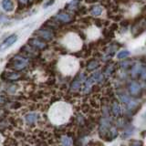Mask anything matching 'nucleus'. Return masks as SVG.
I'll return each mask as SVG.
<instances>
[{"label":"nucleus","instance_id":"9b49d317","mask_svg":"<svg viewBox=\"0 0 146 146\" xmlns=\"http://www.w3.org/2000/svg\"><path fill=\"white\" fill-rule=\"evenodd\" d=\"M2 7L4 8V10H6L7 12L12 11L14 9V4L12 2V0H3Z\"/></svg>","mask_w":146,"mask_h":146},{"label":"nucleus","instance_id":"f03ea898","mask_svg":"<svg viewBox=\"0 0 146 146\" xmlns=\"http://www.w3.org/2000/svg\"><path fill=\"white\" fill-rule=\"evenodd\" d=\"M128 91H129V93L132 97H139L141 94V87L139 82L131 81L128 84Z\"/></svg>","mask_w":146,"mask_h":146},{"label":"nucleus","instance_id":"f3484780","mask_svg":"<svg viewBox=\"0 0 146 146\" xmlns=\"http://www.w3.org/2000/svg\"><path fill=\"white\" fill-rule=\"evenodd\" d=\"M132 65H133V63H132V61L131 60V59H125L124 61L121 62V67L122 70H130Z\"/></svg>","mask_w":146,"mask_h":146},{"label":"nucleus","instance_id":"2eb2a0df","mask_svg":"<svg viewBox=\"0 0 146 146\" xmlns=\"http://www.w3.org/2000/svg\"><path fill=\"white\" fill-rule=\"evenodd\" d=\"M115 64H113V63H110L108 64V65L106 66V68H105V70H104V73H105V75L106 76H110V75H111L112 73L115 71Z\"/></svg>","mask_w":146,"mask_h":146},{"label":"nucleus","instance_id":"f257e3e1","mask_svg":"<svg viewBox=\"0 0 146 146\" xmlns=\"http://www.w3.org/2000/svg\"><path fill=\"white\" fill-rule=\"evenodd\" d=\"M27 65V60L26 58L22 57H14L10 63L8 64V67H10L13 70H21L23 68H25Z\"/></svg>","mask_w":146,"mask_h":146},{"label":"nucleus","instance_id":"5701e85b","mask_svg":"<svg viewBox=\"0 0 146 146\" xmlns=\"http://www.w3.org/2000/svg\"><path fill=\"white\" fill-rule=\"evenodd\" d=\"M130 146H143V143L141 141H131Z\"/></svg>","mask_w":146,"mask_h":146},{"label":"nucleus","instance_id":"4468645a","mask_svg":"<svg viewBox=\"0 0 146 146\" xmlns=\"http://www.w3.org/2000/svg\"><path fill=\"white\" fill-rule=\"evenodd\" d=\"M138 79L146 80V65L145 64H141L139 74H138Z\"/></svg>","mask_w":146,"mask_h":146},{"label":"nucleus","instance_id":"1a4fd4ad","mask_svg":"<svg viewBox=\"0 0 146 146\" xmlns=\"http://www.w3.org/2000/svg\"><path fill=\"white\" fill-rule=\"evenodd\" d=\"M103 75L102 72L97 71V72H94L92 75H91L89 79L92 81V83H100V82L103 81Z\"/></svg>","mask_w":146,"mask_h":146},{"label":"nucleus","instance_id":"f8f14e48","mask_svg":"<svg viewBox=\"0 0 146 146\" xmlns=\"http://www.w3.org/2000/svg\"><path fill=\"white\" fill-rule=\"evenodd\" d=\"M38 116L36 113H29L26 115V121L27 123H29V124H34L36 123V121H38Z\"/></svg>","mask_w":146,"mask_h":146},{"label":"nucleus","instance_id":"4be33fe9","mask_svg":"<svg viewBox=\"0 0 146 146\" xmlns=\"http://www.w3.org/2000/svg\"><path fill=\"white\" fill-rule=\"evenodd\" d=\"M133 130H134L133 127H129L128 129H126L122 133V138H128V137H130L133 133Z\"/></svg>","mask_w":146,"mask_h":146},{"label":"nucleus","instance_id":"39448f33","mask_svg":"<svg viewBox=\"0 0 146 146\" xmlns=\"http://www.w3.org/2000/svg\"><path fill=\"white\" fill-rule=\"evenodd\" d=\"M36 35L46 41H50L53 38V33L48 29H39L36 31Z\"/></svg>","mask_w":146,"mask_h":146},{"label":"nucleus","instance_id":"aec40b11","mask_svg":"<svg viewBox=\"0 0 146 146\" xmlns=\"http://www.w3.org/2000/svg\"><path fill=\"white\" fill-rule=\"evenodd\" d=\"M119 98H120V100H121V102H123L126 105L131 100V99L125 93H120V94H119Z\"/></svg>","mask_w":146,"mask_h":146},{"label":"nucleus","instance_id":"393cba45","mask_svg":"<svg viewBox=\"0 0 146 146\" xmlns=\"http://www.w3.org/2000/svg\"><path fill=\"white\" fill-rule=\"evenodd\" d=\"M5 102H6V98H5L3 95L0 94V103H3Z\"/></svg>","mask_w":146,"mask_h":146},{"label":"nucleus","instance_id":"bb28decb","mask_svg":"<svg viewBox=\"0 0 146 146\" xmlns=\"http://www.w3.org/2000/svg\"><path fill=\"white\" fill-rule=\"evenodd\" d=\"M17 1L19 2V3H21V4H23V5H26L29 0H17Z\"/></svg>","mask_w":146,"mask_h":146},{"label":"nucleus","instance_id":"423d86ee","mask_svg":"<svg viewBox=\"0 0 146 146\" xmlns=\"http://www.w3.org/2000/svg\"><path fill=\"white\" fill-rule=\"evenodd\" d=\"M56 19L61 23H70L72 20V17L70 15V14L67 13H58V15H56Z\"/></svg>","mask_w":146,"mask_h":146},{"label":"nucleus","instance_id":"a211bd4d","mask_svg":"<svg viewBox=\"0 0 146 146\" xmlns=\"http://www.w3.org/2000/svg\"><path fill=\"white\" fill-rule=\"evenodd\" d=\"M61 143H62V146H72L73 141L71 139V137L63 136L61 138Z\"/></svg>","mask_w":146,"mask_h":146},{"label":"nucleus","instance_id":"412c9836","mask_svg":"<svg viewBox=\"0 0 146 146\" xmlns=\"http://www.w3.org/2000/svg\"><path fill=\"white\" fill-rule=\"evenodd\" d=\"M118 49V47L116 45H111L110 47L107 48V55L109 57H112V55H114V53H115V51Z\"/></svg>","mask_w":146,"mask_h":146},{"label":"nucleus","instance_id":"6ab92c4d","mask_svg":"<svg viewBox=\"0 0 146 146\" xmlns=\"http://www.w3.org/2000/svg\"><path fill=\"white\" fill-rule=\"evenodd\" d=\"M130 51L129 50H127V49H123L121 50V51H120L118 54H117V58L119 59H123V58H126L130 56Z\"/></svg>","mask_w":146,"mask_h":146},{"label":"nucleus","instance_id":"a878e982","mask_svg":"<svg viewBox=\"0 0 146 146\" xmlns=\"http://www.w3.org/2000/svg\"><path fill=\"white\" fill-rule=\"evenodd\" d=\"M54 3V0H50V1H48L47 4L45 5V7H49V6H51V4Z\"/></svg>","mask_w":146,"mask_h":146},{"label":"nucleus","instance_id":"b1692460","mask_svg":"<svg viewBox=\"0 0 146 146\" xmlns=\"http://www.w3.org/2000/svg\"><path fill=\"white\" fill-rule=\"evenodd\" d=\"M121 27H127L128 26L130 25V21L129 20H127V19H125L124 21H121Z\"/></svg>","mask_w":146,"mask_h":146},{"label":"nucleus","instance_id":"dca6fc26","mask_svg":"<svg viewBox=\"0 0 146 146\" xmlns=\"http://www.w3.org/2000/svg\"><path fill=\"white\" fill-rule=\"evenodd\" d=\"M100 66V64L97 60H95V59H92V60H90L88 64H87V70L91 71V70H95L96 68H98Z\"/></svg>","mask_w":146,"mask_h":146},{"label":"nucleus","instance_id":"6e6552de","mask_svg":"<svg viewBox=\"0 0 146 146\" xmlns=\"http://www.w3.org/2000/svg\"><path fill=\"white\" fill-rule=\"evenodd\" d=\"M111 112L115 117H120L121 115V107L116 100H114L111 104Z\"/></svg>","mask_w":146,"mask_h":146},{"label":"nucleus","instance_id":"20e7f679","mask_svg":"<svg viewBox=\"0 0 146 146\" xmlns=\"http://www.w3.org/2000/svg\"><path fill=\"white\" fill-rule=\"evenodd\" d=\"M83 81H85V74L84 73H80V74L72 81L71 86H70L71 90H78L80 88V86H81Z\"/></svg>","mask_w":146,"mask_h":146},{"label":"nucleus","instance_id":"0eeeda50","mask_svg":"<svg viewBox=\"0 0 146 146\" xmlns=\"http://www.w3.org/2000/svg\"><path fill=\"white\" fill-rule=\"evenodd\" d=\"M29 45L32 48H38V49H44L47 47V44L38 39H29Z\"/></svg>","mask_w":146,"mask_h":146},{"label":"nucleus","instance_id":"9d476101","mask_svg":"<svg viewBox=\"0 0 146 146\" xmlns=\"http://www.w3.org/2000/svg\"><path fill=\"white\" fill-rule=\"evenodd\" d=\"M2 77H4V79H7L9 80H16L20 78V74L17 72H11V71H7V72H4L2 74Z\"/></svg>","mask_w":146,"mask_h":146},{"label":"nucleus","instance_id":"7ed1b4c3","mask_svg":"<svg viewBox=\"0 0 146 146\" xmlns=\"http://www.w3.org/2000/svg\"><path fill=\"white\" fill-rule=\"evenodd\" d=\"M17 40V35L9 36L8 38H7L1 44H0V51H4V50H6L8 48H10L12 45H14L16 43Z\"/></svg>","mask_w":146,"mask_h":146},{"label":"nucleus","instance_id":"ddd939ff","mask_svg":"<svg viewBox=\"0 0 146 146\" xmlns=\"http://www.w3.org/2000/svg\"><path fill=\"white\" fill-rule=\"evenodd\" d=\"M102 11H103V8L102 7L100 6H93L90 9V14L94 17H98V16H100L102 14Z\"/></svg>","mask_w":146,"mask_h":146}]
</instances>
